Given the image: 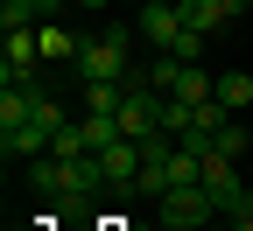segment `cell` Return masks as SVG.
Listing matches in <instances>:
<instances>
[{"mask_svg":"<svg viewBox=\"0 0 253 231\" xmlns=\"http://www.w3.org/2000/svg\"><path fill=\"white\" fill-rule=\"evenodd\" d=\"M28 182L42 189V203L84 210L91 196L106 189V168H99V154H42V161H28Z\"/></svg>","mask_w":253,"mask_h":231,"instance_id":"1","label":"cell"},{"mask_svg":"<svg viewBox=\"0 0 253 231\" xmlns=\"http://www.w3.org/2000/svg\"><path fill=\"white\" fill-rule=\"evenodd\" d=\"M78 77L84 84H134V70H126V21H106L99 35H84Z\"/></svg>","mask_w":253,"mask_h":231,"instance_id":"2","label":"cell"},{"mask_svg":"<svg viewBox=\"0 0 253 231\" xmlns=\"http://www.w3.org/2000/svg\"><path fill=\"white\" fill-rule=\"evenodd\" d=\"M148 84L169 91L176 105H211L218 98V77L204 70V63H183V56H148Z\"/></svg>","mask_w":253,"mask_h":231,"instance_id":"3","label":"cell"},{"mask_svg":"<svg viewBox=\"0 0 253 231\" xmlns=\"http://www.w3.org/2000/svg\"><path fill=\"white\" fill-rule=\"evenodd\" d=\"M42 70V35L36 28H7V42H0V84H36Z\"/></svg>","mask_w":253,"mask_h":231,"instance_id":"4","label":"cell"},{"mask_svg":"<svg viewBox=\"0 0 253 231\" xmlns=\"http://www.w3.org/2000/svg\"><path fill=\"white\" fill-rule=\"evenodd\" d=\"M134 35H141L155 56H169V49H176V35H183V7H176V0H141Z\"/></svg>","mask_w":253,"mask_h":231,"instance_id":"5","label":"cell"},{"mask_svg":"<svg viewBox=\"0 0 253 231\" xmlns=\"http://www.w3.org/2000/svg\"><path fill=\"white\" fill-rule=\"evenodd\" d=\"M211 217H218V203H211L204 182H183V189L162 196V224H176V231H204Z\"/></svg>","mask_w":253,"mask_h":231,"instance_id":"6","label":"cell"},{"mask_svg":"<svg viewBox=\"0 0 253 231\" xmlns=\"http://www.w3.org/2000/svg\"><path fill=\"white\" fill-rule=\"evenodd\" d=\"M99 168H106V189H134V175L148 168V154H141V140H113V147H99Z\"/></svg>","mask_w":253,"mask_h":231,"instance_id":"7","label":"cell"},{"mask_svg":"<svg viewBox=\"0 0 253 231\" xmlns=\"http://www.w3.org/2000/svg\"><path fill=\"white\" fill-rule=\"evenodd\" d=\"M176 7H183V28H197V35H218V28L239 21L232 0H176Z\"/></svg>","mask_w":253,"mask_h":231,"instance_id":"8","label":"cell"},{"mask_svg":"<svg viewBox=\"0 0 253 231\" xmlns=\"http://www.w3.org/2000/svg\"><path fill=\"white\" fill-rule=\"evenodd\" d=\"M218 105H225V112H253V77L246 70H225V77H218Z\"/></svg>","mask_w":253,"mask_h":231,"instance_id":"9","label":"cell"},{"mask_svg":"<svg viewBox=\"0 0 253 231\" xmlns=\"http://www.w3.org/2000/svg\"><path fill=\"white\" fill-rule=\"evenodd\" d=\"M211 147H218V154H232V161H239V154L253 147V119H225V126H218V133H211Z\"/></svg>","mask_w":253,"mask_h":231,"instance_id":"10","label":"cell"},{"mask_svg":"<svg viewBox=\"0 0 253 231\" xmlns=\"http://www.w3.org/2000/svg\"><path fill=\"white\" fill-rule=\"evenodd\" d=\"M36 35H42V63H49V56H71V63H78V49H84V35H63L56 21H42Z\"/></svg>","mask_w":253,"mask_h":231,"instance_id":"11","label":"cell"},{"mask_svg":"<svg viewBox=\"0 0 253 231\" xmlns=\"http://www.w3.org/2000/svg\"><path fill=\"white\" fill-rule=\"evenodd\" d=\"M126 84H84V112H120Z\"/></svg>","mask_w":253,"mask_h":231,"instance_id":"12","label":"cell"},{"mask_svg":"<svg viewBox=\"0 0 253 231\" xmlns=\"http://www.w3.org/2000/svg\"><path fill=\"white\" fill-rule=\"evenodd\" d=\"M204 42H211V35H197V28H183V35H176V49H169V56H183V63H197V56H204Z\"/></svg>","mask_w":253,"mask_h":231,"instance_id":"13","label":"cell"},{"mask_svg":"<svg viewBox=\"0 0 253 231\" xmlns=\"http://www.w3.org/2000/svg\"><path fill=\"white\" fill-rule=\"evenodd\" d=\"M78 7H113V0H78Z\"/></svg>","mask_w":253,"mask_h":231,"instance_id":"14","label":"cell"},{"mask_svg":"<svg viewBox=\"0 0 253 231\" xmlns=\"http://www.w3.org/2000/svg\"><path fill=\"white\" fill-rule=\"evenodd\" d=\"M232 7H239V14H253V0H232Z\"/></svg>","mask_w":253,"mask_h":231,"instance_id":"15","label":"cell"},{"mask_svg":"<svg viewBox=\"0 0 253 231\" xmlns=\"http://www.w3.org/2000/svg\"><path fill=\"white\" fill-rule=\"evenodd\" d=\"M49 224H56V217H42V224H28V231H49Z\"/></svg>","mask_w":253,"mask_h":231,"instance_id":"16","label":"cell"}]
</instances>
